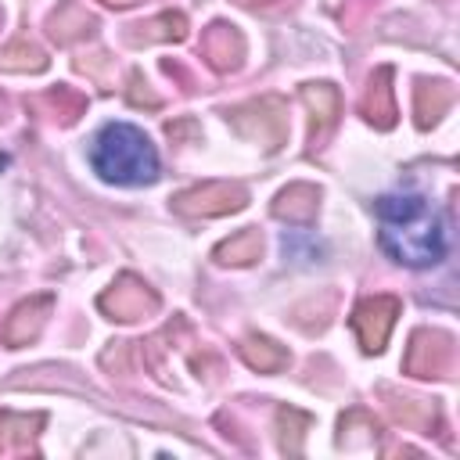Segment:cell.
Segmentation results:
<instances>
[{"label":"cell","mask_w":460,"mask_h":460,"mask_svg":"<svg viewBox=\"0 0 460 460\" xmlns=\"http://www.w3.org/2000/svg\"><path fill=\"white\" fill-rule=\"evenodd\" d=\"M377 244L388 259L410 270L438 266L449 252L446 216L420 190H392L374 201Z\"/></svg>","instance_id":"obj_1"},{"label":"cell","mask_w":460,"mask_h":460,"mask_svg":"<svg viewBox=\"0 0 460 460\" xmlns=\"http://www.w3.org/2000/svg\"><path fill=\"white\" fill-rule=\"evenodd\" d=\"M90 169L115 187H147L158 180V151L133 122H108L90 140Z\"/></svg>","instance_id":"obj_2"}]
</instances>
